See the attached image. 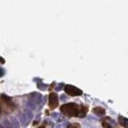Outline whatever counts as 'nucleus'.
I'll use <instances>...</instances> for the list:
<instances>
[{"instance_id":"obj_1","label":"nucleus","mask_w":128,"mask_h":128,"mask_svg":"<svg viewBox=\"0 0 128 128\" xmlns=\"http://www.w3.org/2000/svg\"><path fill=\"white\" fill-rule=\"evenodd\" d=\"M61 111L70 117H84L88 111V109L87 106L70 102L63 105L61 106Z\"/></svg>"},{"instance_id":"obj_2","label":"nucleus","mask_w":128,"mask_h":128,"mask_svg":"<svg viewBox=\"0 0 128 128\" xmlns=\"http://www.w3.org/2000/svg\"><path fill=\"white\" fill-rule=\"evenodd\" d=\"M65 91L68 95L71 96H79L83 94V91H82L80 89L74 86H70V85H66L65 87Z\"/></svg>"},{"instance_id":"obj_3","label":"nucleus","mask_w":128,"mask_h":128,"mask_svg":"<svg viewBox=\"0 0 128 128\" xmlns=\"http://www.w3.org/2000/svg\"><path fill=\"white\" fill-rule=\"evenodd\" d=\"M49 100V107L51 109H55L59 105V100H58V96L55 93H51L49 95L48 98Z\"/></svg>"},{"instance_id":"obj_4","label":"nucleus","mask_w":128,"mask_h":128,"mask_svg":"<svg viewBox=\"0 0 128 128\" xmlns=\"http://www.w3.org/2000/svg\"><path fill=\"white\" fill-rule=\"evenodd\" d=\"M119 123L123 127H126V128H128V119H127L123 118V117H119Z\"/></svg>"},{"instance_id":"obj_5","label":"nucleus","mask_w":128,"mask_h":128,"mask_svg":"<svg viewBox=\"0 0 128 128\" xmlns=\"http://www.w3.org/2000/svg\"><path fill=\"white\" fill-rule=\"evenodd\" d=\"M93 111L98 114V115H103V114H105V110L101 107H96L93 110Z\"/></svg>"},{"instance_id":"obj_6","label":"nucleus","mask_w":128,"mask_h":128,"mask_svg":"<svg viewBox=\"0 0 128 128\" xmlns=\"http://www.w3.org/2000/svg\"><path fill=\"white\" fill-rule=\"evenodd\" d=\"M68 128H81V126L79 123H73V124H70L68 127Z\"/></svg>"}]
</instances>
